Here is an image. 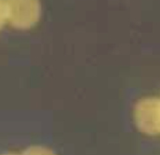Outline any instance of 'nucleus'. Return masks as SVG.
Returning a JSON list of instances; mask_svg holds the SVG:
<instances>
[{"label": "nucleus", "instance_id": "obj_1", "mask_svg": "<svg viewBox=\"0 0 160 155\" xmlns=\"http://www.w3.org/2000/svg\"><path fill=\"white\" fill-rule=\"evenodd\" d=\"M8 21L18 29H28L35 25L41 13L38 0H6Z\"/></svg>", "mask_w": 160, "mask_h": 155}, {"label": "nucleus", "instance_id": "obj_2", "mask_svg": "<svg viewBox=\"0 0 160 155\" xmlns=\"http://www.w3.org/2000/svg\"><path fill=\"white\" fill-rule=\"evenodd\" d=\"M22 155H52V153L46 149L40 147H33L26 150Z\"/></svg>", "mask_w": 160, "mask_h": 155}, {"label": "nucleus", "instance_id": "obj_3", "mask_svg": "<svg viewBox=\"0 0 160 155\" xmlns=\"http://www.w3.org/2000/svg\"><path fill=\"white\" fill-rule=\"evenodd\" d=\"M8 20L7 3L6 0H0V29L4 25L5 22Z\"/></svg>", "mask_w": 160, "mask_h": 155}, {"label": "nucleus", "instance_id": "obj_4", "mask_svg": "<svg viewBox=\"0 0 160 155\" xmlns=\"http://www.w3.org/2000/svg\"><path fill=\"white\" fill-rule=\"evenodd\" d=\"M4 155H16V154H4Z\"/></svg>", "mask_w": 160, "mask_h": 155}]
</instances>
